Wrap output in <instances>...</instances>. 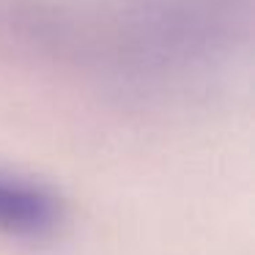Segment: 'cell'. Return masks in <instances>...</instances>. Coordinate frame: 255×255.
I'll return each mask as SVG.
<instances>
[{
	"label": "cell",
	"mask_w": 255,
	"mask_h": 255,
	"mask_svg": "<svg viewBox=\"0 0 255 255\" xmlns=\"http://www.w3.org/2000/svg\"><path fill=\"white\" fill-rule=\"evenodd\" d=\"M63 220V203L50 187L0 170V231L19 239L50 236Z\"/></svg>",
	"instance_id": "6da1fadb"
}]
</instances>
